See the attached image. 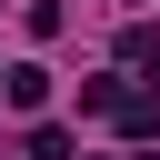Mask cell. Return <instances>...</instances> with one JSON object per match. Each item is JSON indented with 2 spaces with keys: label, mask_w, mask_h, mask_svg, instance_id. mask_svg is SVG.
<instances>
[{
  "label": "cell",
  "mask_w": 160,
  "mask_h": 160,
  "mask_svg": "<svg viewBox=\"0 0 160 160\" xmlns=\"http://www.w3.org/2000/svg\"><path fill=\"white\" fill-rule=\"evenodd\" d=\"M0 90H10V110H40V100H50V70H40V60H10Z\"/></svg>",
  "instance_id": "6da1fadb"
},
{
  "label": "cell",
  "mask_w": 160,
  "mask_h": 160,
  "mask_svg": "<svg viewBox=\"0 0 160 160\" xmlns=\"http://www.w3.org/2000/svg\"><path fill=\"white\" fill-rule=\"evenodd\" d=\"M110 120H120V140H160V100H150V90H120Z\"/></svg>",
  "instance_id": "7a4b0ae2"
},
{
  "label": "cell",
  "mask_w": 160,
  "mask_h": 160,
  "mask_svg": "<svg viewBox=\"0 0 160 160\" xmlns=\"http://www.w3.org/2000/svg\"><path fill=\"white\" fill-rule=\"evenodd\" d=\"M30 160H80V150H70V130H60V120H40V130H30Z\"/></svg>",
  "instance_id": "3957f363"
}]
</instances>
